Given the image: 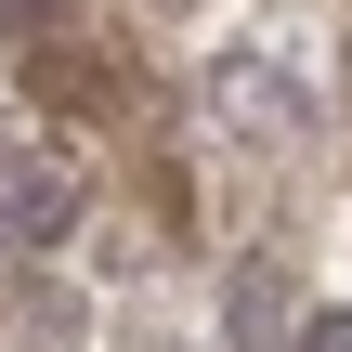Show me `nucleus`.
<instances>
[{"instance_id": "f257e3e1", "label": "nucleus", "mask_w": 352, "mask_h": 352, "mask_svg": "<svg viewBox=\"0 0 352 352\" xmlns=\"http://www.w3.org/2000/svg\"><path fill=\"white\" fill-rule=\"evenodd\" d=\"M65 170H26V157H0V235H65Z\"/></svg>"}, {"instance_id": "f03ea898", "label": "nucleus", "mask_w": 352, "mask_h": 352, "mask_svg": "<svg viewBox=\"0 0 352 352\" xmlns=\"http://www.w3.org/2000/svg\"><path fill=\"white\" fill-rule=\"evenodd\" d=\"M300 352H352V314H300Z\"/></svg>"}]
</instances>
